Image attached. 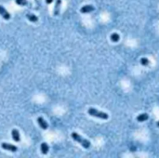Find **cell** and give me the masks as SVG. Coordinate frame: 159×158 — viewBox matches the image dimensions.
Segmentation results:
<instances>
[{
    "label": "cell",
    "mask_w": 159,
    "mask_h": 158,
    "mask_svg": "<svg viewBox=\"0 0 159 158\" xmlns=\"http://www.w3.org/2000/svg\"><path fill=\"white\" fill-rule=\"evenodd\" d=\"M71 136H72V138H73L74 140H75V141L79 142L80 144H81L84 148H86V149H88V148L90 147V141H89V140H86V139H84V138H82L79 134L75 133V132H73Z\"/></svg>",
    "instance_id": "cell-1"
},
{
    "label": "cell",
    "mask_w": 159,
    "mask_h": 158,
    "mask_svg": "<svg viewBox=\"0 0 159 158\" xmlns=\"http://www.w3.org/2000/svg\"><path fill=\"white\" fill-rule=\"evenodd\" d=\"M88 113V114H90L91 116H94V117H97V118H101V119H104V120H107V119L109 118V115L106 114V113L98 111V110L95 109V108H89Z\"/></svg>",
    "instance_id": "cell-2"
},
{
    "label": "cell",
    "mask_w": 159,
    "mask_h": 158,
    "mask_svg": "<svg viewBox=\"0 0 159 158\" xmlns=\"http://www.w3.org/2000/svg\"><path fill=\"white\" fill-rule=\"evenodd\" d=\"M1 147H2L4 150H6V151L12 152V153H15V152H17V150H18V148L16 147V146H14V145H12V144H9V143H6V142H3L2 144H1Z\"/></svg>",
    "instance_id": "cell-3"
},
{
    "label": "cell",
    "mask_w": 159,
    "mask_h": 158,
    "mask_svg": "<svg viewBox=\"0 0 159 158\" xmlns=\"http://www.w3.org/2000/svg\"><path fill=\"white\" fill-rule=\"evenodd\" d=\"M0 15L2 16V18L5 19V20H9L10 19V14L8 12V10L5 9L4 7L0 6Z\"/></svg>",
    "instance_id": "cell-4"
},
{
    "label": "cell",
    "mask_w": 159,
    "mask_h": 158,
    "mask_svg": "<svg viewBox=\"0 0 159 158\" xmlns=\"http://www.w3.org/2000/svg\"><path fill=\"white\" fill-rule=\"evenodd\" d=\"M94 9H95V8L93 7L92 5H86L80 9V12L81 13H89V12H92Z\"/></svg>",
    "instance_id": "cell-5"
},
{
    "label": "cell",
    "mask_w": 159,
    "mask_h": 158,
    "mask_svg": "<svg viewBox=\"0 0 159 158\" xmlns=\"http://www.w3.org/2000/svg\"><path fill=\"white\" fill-rule=\"evenodd\" d=\"M11 136L13 140H15L16 142H19L21 140V136H20V132L18 129H12L11 130Z\"/></svg>",
    "instance_id": "cell-6"
},
{
    "label": "cell",
    "mask_w": 159,
    "mask_h": 158,
    "mask_svg": "<svg viewBox=\"0 0 159 158\" xmlns=\"http://www.w3.org/2000/svg\"><path fill=\"white\" fill-rule=\"evenodd\" d=\"M37 123H38V125H39V127L42 129H47L48 127H49V124L44 120V118L43 117H38L37 118Z\"/></svg>",
    "instance_id": "cell-7"
},
{
    "label": "cell",
    "mask_w": 159,
    "mask_h": 158,
    "mask_svg": "<svg viewBox=\"0 0 159 158\" xmlns=\"http://www.w3.org/2000/svg\"><path fill=\"white\" fill-rule=\"evenodd\" d=\"M61 5H62V0H57L55 3V7H54V15L55 16H58L60 14Z\"/></svg>",
    "instance_id": "cell-8"
},
{
    "label": "cell",
    "mask_w": 159,
    "mask_h": 158,
    "mask_svg": "<svg viewBox=\"0 0 159 158\" xmlns=\"http://www.w3.org/2000/svg\"><path fill=\"white\" fill-rule=\"evenodd\" d=\"M40 150H41V153H42L43 154H47L49 151V146L48 145V143L43 142L42 144H41V146H40Z\"/></svg>",
    "instance_id": "cell-9"
},
{
    "label": "cell",
    "mask_w": 159,
    "mask_h": 158,
    "mask_svg": "<svg viewBox=\"0 0 159 158\" xmlns=\"http://www.w3.org/2000/svg\"><path fill=\"white\" fill-rule=\"evenodd\" d=\"M149 118V115L147 114H141L139 116H137V121L138 122H144Z\"/></svg>",
    "instance_id": "cell-10"
},
{
    "label": "cell",
    "mask_w": 159,
    "mask_h": 158,
    "mask_svg": "<svg viewBox=\"0 0 159 158\" xmlns=\"http://www.w3.org/2000/svg\"><path fill=\"white\" fill-rule=\"evenodd\" d=\"M26 18L28 19V20H30V22H36L38 20V18L35 15V14L28 13V14L26 15Z\"/></svg>",
    "instance_id": "cell-11"
},
{
    "label": "cell",
    "mask_w": 159,
    "mask_h": 158,
    "mask_svg": "<svg viewBox=\"0 0 159 158\" xmlns=\"http://www.w3.org/2000/svg\"><path fill=\"white\" fill-rule=\"evenodd\" d=\"M110 39H111V41H113V42H118V41H119V39H120V36L118 35V33H112V35H111Z\"/></svg>",
    "instance_id": "cell-12"
},
{
    "label": "cell",
    "mask_w": 159,
    "mask_h": 158,
    "mask_svg": "<svg viewBox=\"0 0 159 158\" xmlns=\"http://www.w3.org/2000/svg\"><path fill=\"white\" fill-rule=\"evenodd\" d=\"M141 64L143 65V66H148L150 64V60L147 58H141Z\"/></svg>",
    "instance_id": "cell-13"
},
{
    "label": "cell",
    "mask_w": 159,
    "mask_h": 158,
    "mask_svg": "<svg viewBox=\"0 0 159 158\" xmlns=\"http://www.w3.org/2000/svg\"><path fill=\"white\" fill-rule=\"evenodd\" d=\"M15 2H16V4L19 5V6H26V5L28 4L27 0H15Z\"/></svg>",
    "instance_id": "cell-14"
},
{
    "label": "cell",
    "mask_w": 159,
    "mask_h": 158,
    "mask_svg": "<svg viewBox=\"0 0 159 158\" xmlns=\"http://www.w3.org/2000/svg\"><path fill=\"white\" fill-rule=\"evenodd\" d=\"M53 2V0H46V3L47 4H51Z\"/></svg>",
    "instance_id": "cell-15"
},
{
    "label": "cell",
    "mask_w": 159,
    "mask_h": 158,
    "mask_svg": "<svg viewBox=\"0 0 159 158\" xmlns=\"http://www.w3.org/2000/svg\"><path fill=\"white\" fill-rule=\"evenodd\" d=\"M157 127H159V122H157Z\"/></svg>",
    "instance_id": "cell-16"
}]
</instances>
